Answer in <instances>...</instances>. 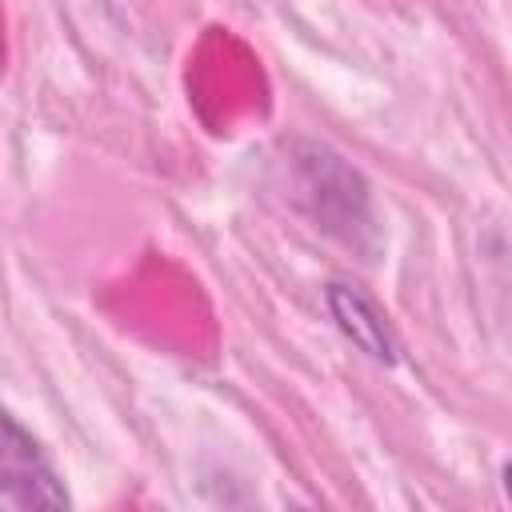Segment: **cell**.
Instances as JSON below:
<instances>
[{
  "label": "cell",
  "mask_w": 512,
  "mask_h": 512,
  "mask_svg": "<svg viewBox=\"0 0 512 512\" xmlns=\"http://www.w3.org/2000/svg\"><path fill=\"white\" fill-rule=\"evenodd\" d=\"M324 304H328L332 324H336L372 364L392 368V364L400 360V344H396V336H392V324L384 320V312H380L360 288H352V284H344V280H332V284L324 288Z\"/></svg>",
  "instance_id": "obj_2"
},
{
  "label": "cell",
  "mask_w": 512,
  "mask_h": 512,
  "mask_svg": "<svg viewBox=\"0 0 512 512\" xmlns=\"http://www.w3.org/2000/svg\"><path fill=\"white\" fill-rule=\"evenodd\" d=\"M500 484H504V496H508V504H512V460L500 468Z\"/></svg>",
  "instance_id": "obj_3"
},
{
  "label": "cell",
  "mask_w": 512,
  "mask_h": 512,
  "mask_svg": "<svg viewBox=\"0 0 512 512\" xmlns=\"http://www.w3.org/2000/svg\"><path fill=\"white\" fill-rule=\"evenodd\" d=\"M0 500L16 512H68L72 496L44 456L40 440L12 416H0Z\"/></svg>",
  "instance_id": "obj_1"
}]
</instances>
